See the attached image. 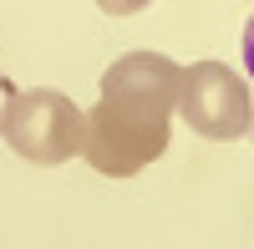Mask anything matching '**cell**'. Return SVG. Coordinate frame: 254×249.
Here are the masks:
<instances>
[{
    "instance_id": "obj_1",
    "label": "cell",
    "mask_w": 254,
    "mask_h": 249,
    "mask_svg": "<svg viewBox=\"0 0 254 249\" xmlns=\"http://www.w3.org/2000/svg\"><path fill=\"white\" fill-rule=\"evenodd\" d=\"M178 76L183 66L163 51H127L102 71V92L87 112V142H81V158L102 178H132L168 153Z\"/></svg>"
},
{
    "instance_id": "obj_2",
    "label": "cell",
    "mask_w": 254,
    "mask_h": 249,
    "mask_svg": "<svg viewBox=\"0 0 254 249\" xmlns=\"http://www.w3.org/2000/svg\"><path fill=\"white\" fill-rule=\"evenodd\" d=\"M0 137L26 163H46L51 168V163H66V158L81 153V142H87V112L66 92H51V87L10 92L5 107H0Z\"/></svg>"
},
{
    "instance_id": "obj_3",
    "label": "cell",
    "mask_w": 254,
    "mask_h": 249,
    "mask_svg": "<svg viewBox=\"0 0 254 249\" xmlns=\"http://www.w3.org/2000/svg\"><path fill=\"white\" fill-rule=\"evenodd\" d=\"M178 117L208 142H234L254 127V102L244 76L224 61H193L178 76Z\"/></svg>"
},
{
    "instance_id": "obj_4",
    "label": "cell",
    "mask_w": 254,
    "mask_h": 249,
    "mask_svg": "<svg viewBox=\"0 0 254 249\" xmlns=\"http://www.w3.org/2000/svg\"><path fill=\"white\" fill-rule=\"evenodd\" d=\"M97 5L107 10V15H137V10L153 5V0H97Z\"/></svg>"
},
{
    "instance_id": "obj_5",
    "label": "cell",
    "mask_w": 254,
    "mask_h": 249,
    "mask_svg": "<svg viewBox=\"0 0 254 249\" xmlns=\"http://www.w3.org/2000/svg\"><path fill=\"white\" fill-rule=\"evenodd\" d=\"M244 66L254 76V15H249V26H244Z\"/></svg>"
},
{
    "instance_id": "obj_6",
    "label": "cell",
    "mask_w": 254,
    "mask_h": 249,
    "mask_svg": "<svg viewBox=\"0 0 254 249\" xmlns=\"http://www.w3.org/2000/svg\"><path fill=\"white\" fill-rule=\"evenodd\" d=\"M249 132H254V127H249Z\"/></svg>"
}]
</instances>
